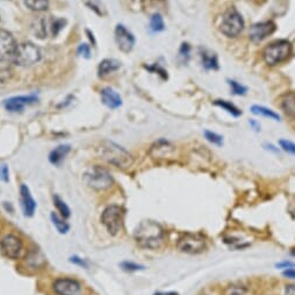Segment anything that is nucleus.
<instances>
[{"label":"nucleus","mask_w":295,"mask_h":295,"mask_svg":"<svg viewBox=\"0 0 295 295\" xmlns=\"http://www.w3.org/2000/svg\"><path fill=\"white\" fill-rule=\"evenodd\" d=\"M0 178L4 182H8V169L6 165H2V167H0Z\"/></svg>","instance_id":"obj_40"},{"label":"nucleus","mask_w":295,"mask_h":295,"mask_svg":"<svg viewBox=\"0 0 295 295\" xmlns=\"http://www.w3.org/2000/svg\"><path fill=\"white\" fill-rule=\"evenodd\" d=\"M98 151L103 160L120 169H128L133 165V157L130 153L111 141H104L98 148Z\"/></svg>","instance_id":"obj_2"},{"label":"nucleus","mask_w":295,"mask_h":295,"mask_svg":"<svg viewBox=\"0 0 295 295\" xmlns=\"http://www.w3.org/2000/svg\"><path fill=\"white\" fill-rule=\"evenodd\" d=\"M279 144L284 151L290 153V155H295V143L290 142L288 140H280Z\"/></svg>","instance_id":"obj_33"},{"label":"nucleus","mask_w":295,"mask_h":295,"mask_svg":"<svg viewBox=\"0 0 295 295\" xmlns=\"http://www.w3.org/2000/svg\"><path fill=\"white\" fill-rule=\"evenodd\" d=\"M25 4L30 10L37 12L46 11L48 6H49V2H48V0H25Z\"/></svg>","instance_id":"obj_26"},{"label":"nucleus","mask_w":295,"mask_h":295,"mask_svg":"<svg viewBox=\"0 0 295 295\" xmlns=\"http://www.w3.org/2000/svg\"><path fill=\"white\" fill-rule=\"evenodd\" d=\"M123 218H125V210L122 207L113 205L104 210L101 215V222L106 227L109 234L116 235L122 228Z\"/></svg>","instance_id":"obj_7"},{"label":"nucleus","mask_w":295,"mask_h":295,"mask_svg":"<svg viewBox=\"0 0 295 295\" xmlns=\"http://www.w3.org/2000/svg\"><path fill=\"white\" fill-rule=\"evenodd\" d=\"M27 263L32 267H37L45 263V259H43L42 253L40 252L38 250H35V251H32V252L28 254Z\"/></svg>","instance_id":"obj_28"},{"label":"nucleus","mask_w":295,"mask_h":295,"mask_svg":"<svg viewBox=\"0 0 295 295\" xmlns=\"http://www.w3.org/2000/svg\"><path fill=\"white\" fill-rule=\"evenodd\" d=\"M285 295H295V284H290V285L286 286Z\"/></svg>","instance_id":"obj_42"},{"label":"nucleus","mask_w":295,"mask_h":295,"mask_svg":"<svg viewBox=\"0 0 295 295\" xmlns=\"http://www.w3.org/2000/svg\"><path fill=\"white\" fill-rule=\"evenodd\" d=\"M71 262L74 263V264H77V265H81V266H84V267H87V264L83 261V259L81 258H78V257H73L71 258Z\"/></svg>","instance_id":"obj_43"},{"label":"nucleus","mask_w":295,"mask_h":295,"mask_svg":"<svg viewBox=\"0 0 295 295\" xmlns=\"http://www.w3.org/2000/svg\"><path fill=\"white\" fill-rule=\"evenodd\" d=\"M290 253H292V256H294V257H295V249H294V250H292V252H290Z\"/></svg>","instance_id":"obj_47"},{"label":"nucleus","mask_w":295,"mask_h":295,"mask_svg":"<svg viewBox=\"0 0 295 295\" xmlns=\"http://www.w3.org/2000/svg\"><path fill=\"white\" fill-rule=\"evenodd\" d=\"M101 100L109 108H117L122 105L121 96L119 95L117 92L109 89V87L101 91Z\"/></svg>","instance_id":"obj_17"},{"label":"nucleus","mask_w":295,"mask_h":295,"mask_svg":"<svg viewBox=\"0 0 295 295\" xmlns=\"http://www.w3.org/2000/svg\"><path fill=\"white\" fill-rule=\"evenodd\" d=\"M121 67V63L116 60H104L99 65V76L104 77L112 73Z\"/></svg>","instance_id":"obj_21"},{"label":"nucleus","mask_w":295,"mask_h":295,"mask_svg":"<svg viewBox=\"0 0 295 295\" xmlns=\"http://www.w3.org/2000/svg\"><path fill=\"white\" fill-rule=\"evenodd\" d=\"M134 237L144 249H160L165 242V231L155 221H142L136 228Z\"/></svg>","instance_id":"obj_1"},{"label":"nucleus","mask_w":295,"mask_h":295,"mask_svg":"<svg viewBox=\"0 0 295 295\" xmlns=\"http://www.w3.org/2000/svg\"><path fill=\"white\" fill-rule=\"evenodd\" d=\"M20 196L21 202H23V208L26 217H33L36 209V202L33 199L32 194H30L29 188L23 184L20 186Z\"/></svg>","instance_id":"obj_15"},{"label":"nucleus","mask_w":295,"mask_h":295,"mask_svg":"<svg viewBox=\"0 0 295 295\" xmlns=\"http://www.w3.org/2000/svg\"><path fill=\"white\" fill-rule=\"evenodd\" d=\"M284 277L288 279H294L295 280V268L290 267V268H286V270L283 272Z\"/></svg>","instance_id":"obj_41"},{"label":"nucleus","mask_w":295,"mask_h":295,"mask_svg":"<svg viewBox=\"0 0 295 295\" xmlns=\"http://www.w3.org/2000/svg\"><path fill=\"white\" fill-rule=\"evenodd\" d=\"M51 221L54 223V226L56 227L57 230H58L61 234H67L70 229V226L68 224V222H65L63 219H61L58 215H56L52 213L51 214Z\"/></svg>","instance_id":"obj_27"},{"label":"nucleus","mask_w":295,"mask_h":295,"mask_svg":"<svg viewBox=\"0 0 295 295\" xmlns=\"http://www.w3.org/2000/svg\"><path fill=\"white\" fill-rule=\"evenodd\" d=\"M86 184L96 191H104L113 185V178L106 169L101 166H94L84 175Z\"/></svg>","instance_id":"obj_5"},{"label":"nucleus","mask_w":295,"mask_h":295,"mask_svg":"<svg viewBox=\"0 0 295 295\" xmlns=\"http://www.w3.org/2000/svg\"><path fill=\"white\" fill-rule=\"evenodd\" d=\"M37 27H35V34L38 35V37H45L47 35V30H46V26L47 23L43 19H40L36 23Z\"/></svg>","instance_id":"obj_35"},{"label":"nucleus","mask_w":295,"mask_h":295,"mask_svg":"<svg viewBox=\"0 0 295 295\" xmlns=\"http://www.w3.org/2000/svg\"><path fill=\"white\" fill-rule=\"evenodd\" d=\"M151 29L153 32H162L164 29V21H163V17L161 14H153L150 21Z\"/></svg>","instance_id":"obj_30"},{"label":"nucleus","mask_w":295,"mask_h":295,"mask_svg":"<svg viewBox=\"0 0 295 295\" xmlns=\"http://www.w3.org/2000/svg\"><path fill=\"white\" fill-rule=\"evenodd\" d=\"M79 54H83L84 57H86V58H89L90 57V47L87 46V45H82L81 47H79Z\"/></svg>","instance_id":"obj_39"},{"label":"nucleus","mask_w":295,"mask_h":295,"mask_svg":"<svg viewBox=\"0 0 295 295\" xmlns=\"http://www.w3.org/2000/svg\"><path fill=\"white\" fill-rule=\"evenodd\" d=\"M280 106L286 115L295 117V93L289 92V93L284 94L283 98H281Z\"/></svg>","instance_id":"obj_19"},{"label":"nucleus","mask_w":295,"mask_h":295,"mask_svg":"<svg viewBox=\"0 0 295 295\" xmlns=\"http://www.w3.org/2000/svg\"><path fill=\"white\" fill-rule=\"evenodd\" d=\"M41 58V51L33 43L27 42L19 45L13 55L12 61L20 67H28V65L35 64Z\"/></svg>","instance_id":"obj_6"},{"label":"nucleus","mask_w":295,"mask_h":295,"mask_svg":"<svg viewBox=\"0 0 295 295\" xmlns=\"http://www.w3.org/2000/svg\"><path fill=\"white\" fill-rule=\"evenodd\" d=\"M0 248L6 257L16 259L20 257L21 251H23V243L16 236L7 235L0 241Z\"/></svg>","instance_id":"obj_11"},{"label":"nucleus","mask_w":295,"mask_h":295,"mask_svg":"<svg viewBox=\"0 0 295 295\" xmlns=\"http://www.w3.org/2000/svg\"><path fill=\"white\" fill-rule=\"evenodd\" d=\"M177 248L179 251L185 253H201L206 249V240L199 234L186 232V234H183L178 239Z\"/></svg>","instance_id":"obj_8"},{"label":"nucleus","mask_w":295,"mask_h":295,"mask_svg":"<svg viewBox=\"0 0 295 295\" xmlns=\"http://www.w3.org/2000/svg\"><path fill=\"white\" fill-rule=\"evenodd\" d=\"M64 25H65L64 20H62V19L56 20L55 23H54V25H52V33H54V35L58 34L60 30L64 27Z\"/></svg>","instance_id":"obj_38"},{"label":"nucleus","mask_w":295,"mask_h":295,"mask_svg":"<svg viewBox=\"0 0 295 295\" xmlns=\"http://www.w3.org/2000/svg\"><path fill=\"white\" fill-rule=\"evenodd\" d=\"M244 28V20L236 8H229L222 17L220 30L227 37H237Z\"/></svg>","instance_id":"obj_4"},{"label":"nucleus","mask_w":295,"mask_h":295,"mask_svg":"<svg viewBox=\"0 0 295 295\" xmlns=\"http://www.w3.org/2000/svg\"><path fill=\"white\" fill-rule=\"evenodd\" d=\"M294 266V264L293 263H289V262H283V263H279V264H277V267H279V268H290V267H293Z\"/></svg>","instance_id":"obj_44"},{"label":"nucleus","mask_w":295,"mask_h":295,"mask_svg":"<svg viewBox=\"0 0 295 295\" xmlns=\"http://www.w3.org/2000/svg\"><path fill=\"white\" fill-rule=\"evenodd\" d=\"M35 101H37V98L34 95L14 96V98L6 100L5 107L7 111H10V112H21L25 108L26 105L33 104L35 103Z\"/></svg>","instance_id":"obj_16"},{"label":"nucleus","mask_w":295,"mask_h":295,"mask_svg":"<svg viewBox=\"0 0 295 295\" xmlns=\"http://www.w3.org/2000/svg\"><path fill=\"white\" fill-rule=\"evenodd\" d=\"M250 123H251V126H253V127H254V128H256V130H258L259 128H261V126H259V125H258V123H256V122L251 121Z\"/></svg>","instance_id":"obj_46"},{"label":"nucleus","mask_w":295,"mask_h":295,"mask_svg":"<svg viewBox=\"0 0 295 295\" xmlns=\"http://www.w3.org/2000/svg\"><path fill=\"white\" fill-rule=\"evenodd\" d=\"M54 204L56 206V208L60 210V213L62 214V217L63 218H69L70 217V209L69 207L67 206V204L61 199L58 195H54Z\"/></svg>","instance_id":"obj_29"},{"label":"nucleus","mask_w":295,"mask_h":295,"mask_svg":"<svg viewBox=\"0 0 295 295\" xmlns=\"http://www.w3.org/2000/svg\"><path fill=\"white\" fill-rule=\"evenodd\" d=\"M84 3H85V5L91 8L92 11H94L96 14L100 15V16H104L106 15V7L103 4L101 0H84Z\"/></svg>","instance_id":"obj_25"},{"label":"nucleus","mask_w":295,"mask_h":295,"mask_svg":"<svg viewBox=\"0 0 295 295\" xmlns=\"http://www.w3.org/2000/svg\"><path fill=\"white\" fill-rule=\"evenodd\" d=\"M251 112L253 114H256V115H262L264 117H268V119H272V120H276V121H279L280 120V116L278 113H276L274 111H272L270 108H266L264 106H258V105H253L252 107H251Z\"/></svg>","instance_id":"obj_23"},{"label":"nucleus","mask_w":295,"mask_h":295,"mask_svg":"<svg viewBox=\"0 0 295 295\" xmlns=\"http://www.w3.org/2000/svg\"><path fill=\"white\" fill-rule=\"evenodd\" d=\"M115 41L119 49L123 52H129L133 50L135 45V37L123 25H117L115 28Z\"/></svg>","instance_id":"obj_12"},{"label":"nucleus","mask_w":295,"mask_h":295,"mask_svg":"<svg viewBox=\"0 0 295 295\" xmlns=\"http://www.w3.org/2000/svg\"><path fill=\"white\" fill-rule=\"evenodd\" d=\"M292 54V46L286 40L272 42L263 51V58L268 65L283 63Z\"/></svg>","instance_id":"obj_3"},{"label":"nucleus","mask_w":295,"mask_h":295,"mask_svg":"<svg viewBox=\"0 0 295 295\" xmlns=\"http://www.w3.org/2000/svg\"><path fill=\"white\" fill-rule=\"evenodd\" d=\"M224 295H251V290L246 285L231 284L224 288Z\"/></svg>","instance_id":"obj_22"},{"label":"nucleus","mask_w":295,"mask_h":295,"mask_svg":"<svg viewBox=\"0 0 295 295\" xmlns=\"http://www.w3.org/2000/svg\"><path fill=\"white\" fill-rule=\"evenodd\" d=\"M16 47L17 45L13 35L7 30H0V62L12 60Z\"/></svg>","instance_id":"obj_10"},{"label":"nucleus","mask_w":295,"mask_h":295,"mask_svg":"<svg viewBox=\"0 0 295 295\" xmlns=\"http://www.w3.org/2000/svg\"><path fill=\"white\" fill-rule=\"evenodd\" d=\"M214 105L215 106L221 107L222 109H224V111L228 112L229 114H231L232 116H240L242 114V112L235 106L234 104L229 103V101H227V100H215Z\"/></svg>","instance_id":"obj_24"},{"label":"nucleus","mask_w":295,"mask_h":295,"mask_svg":"<svg viewBox=\"0 0 295 295\" xmlns=\"http://www.w3.org/2000/svg\"><path fill=\"white\" fill-rule=\"evenodd\" d=\"M200 57L202 65L206 70H218L219 69V60L218 56L213 51L208 49H200Z\"/></svg>","instance_id":"obj_18"},{"label":"nucleus","mask_w":295,"mask_h":295,"mask_svg":"<svg viewBox=\"0 0 295 295\" xmlns=\"http://www.w3.org/2000/svg\"><path fill=\"white\" fill-rule=\"evenodd\" d=\"M54 290L58 295H79L82 292V286L77 280L69 278H60L55 280Z\"/></svg>","instance_id":"obj_13"},{"label":"nucleus","mask_w":295,"mask_h":295,"mask_svg":"<svg viewBox=\"0 0 295 295\" xmlns=\"http://www.w3.org/2000/svg\"><path fill=\"white\" fill-rule=\"evenodd\" d=\"M189 51H191V48H189V46L187 45V43H183L182 48H180L179 54H180V57H183V58H184L185 63H186V62L189 58Z\"/></svg>","instance_id":"obj_37"},{"label":"nucleus","mask_w":295,"mask_h":295,"mask_svg":"<svg viewBox=\"0 0 295 295\" xmlns=\"http://www.w3.org/2000/svg\"><path fill=\"white\" fill-rule=\"evenodd\" d=\"M121 267L127 272H134L139 270H143L144 266L139 265V264L133 263V262H123L121 263Z\"/></svg>","instance_id":"obj_34"},{"label":"nucleus","mask_w":295,"mask_h":295,"mask_svg":"<svg viewBox=\"0 0 295 295\" xmlns=\"http://www.w3.org/2000/svg\"><path fill=\"white\" fill-rule=\"evenodd\" d=\"M204 135H205V137H206L207 141H208V142L213 143L215 145H222V143H223L222 136L217 134V133H214V131L206 130L205 133H204Z\"/></svg>","instance_id":"obj_31"},{"label":"nucleus","mask_w":295,"mask_h":295,"mask_svg":"<svg viewBox=\"0 0 295 295\" xmlns=\"http://www.w3.org/2000/svg\"><path fill=\"white\" fill-rule=\"evenodd\" d=\"M175 147L169 141L158 140L151 145L149 155L156 161H171L175 158Z\"/></svg>","instance_id":"obj_9"},{"label":"nucleus","mask_w":295,"mask_h":295,"mask_svg":"<svg viewBox=\"0 0 295 295\" xmlns=\"http://www.w3.org/2000/svg\"><path fill=\"white\" fill-rule=\"evenodd\" d=\"M70 149H71L70 148V145H60V147H57L55 150H52L49 155V161L51 164L60 165L70 152Z\"/></svg>","instance_id":"obj_20"},{"label":"nucleus","mask_w":295,"mask_h":295,"mask_svg":"<svg viewBox=\"0 0 295 295\" xmlns=\"http://www.w3.org/2000/svg\"><path fill=\"white\" fill-rule=\"evenodd\" d=\"M155 295H178L177 293H174V292H160V293H156Z\"/></svg>","instance_id":"obj_45"},{"label":"nucleus","mask_w":295,"mask_h":295,"mask_svg":"<svg viewBox=\"0 0 295 295\" xmlns=\"http://www.w3.org/2000/svg\"><path fill=\"white\" fill-rule=\"evenodd\" d=\"M12 77V71L10 69H0V85L2 84L10 83Z\"/></svg>","instance_id":"obj_36"},{"label":"nucleus","mask_w":295,"mask_h":295,"mask_svg":"<svg viewBox=\"0 0 295 295\" xmlns=\"http://www.w3.org/2000/svg\"><path fill=\"white\" fill-rule=\"evenodd\" d=\"M276 30V25L272 21H265V23L254 24L250 28L249 36L250 40L253 42H262L267 36H270Z\"/></svg>","instance_id":"obj_14"},{"label":"nucleus","mask_w":295,"mask_h":295,"mask_svg":"<svg viewBox=\"0 0 295 295\" xmlns=\"http://www.w3.org/2000/svg\"><path fill=\"white\" fill-rule=\"evenodd\" d=\"M229 82V85H230V89L231 92L236 95H244L246 93V87L242 85V84L237 83L236 81H228Z\"/></svg>","instance_id":"obj_32"}]
</instances>
